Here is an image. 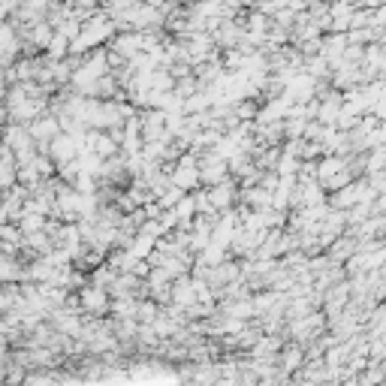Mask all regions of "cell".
<instances>
[{
  "mask_svg": "<svg viewBox=\"0 0 386 386\" xmlns=\"http://www.w3.org/2000/svg\"><path fill=\"white\" fill-rule=\"evenodd\" d=\"M199 181V169H197V163L190 160V157H185V160L178 163V169H172V185L178 187V190H187V187H193Z\"/></svg>",
  "mask_w": 386,
  "mask_h": 386,
  "instance_id": "obj_1",
  "label": "cell"
},
{
  "mask_svg": "<svg viewBox=\"0 0 386 386\" xmlns=\"http://www.w3.org/2000/svg\"><path fill=\"white\" fill-rule=\"evenodd\" d=\"M223 175H226V160L218 154H211L199 169V178L206 181V185H218V181H223Z\"/></svg>",
  "mask_w": 386,
  "mask_h": 386,
  "instance_id": "obj_2",
  "label": "cell"
},
{
  "mask_svg": "<svg viewBox=\"0 0 386 386\" xmlns=\"http://www.w3.org/2000/svg\"><path fill=\"white\" fill-rule=\"evenodd\" d=\"M85 305H88V308L90 311H106V290H94V287H90V290H85Z\"/></svg>",
  "mask_w": 386,
  "mask_h": 386,
  "instance_id": "obj_3",
  "label": "cell"
},
{
  "mask_svg": "<svg viewBox=\"0 0 386 386\" xmlns=\"http://www.w3.org/2000/svg\"><path fill=\"white\" fill-rule=\"evenodd\" d=\"M64 52H66V37H64V33H58V37L52 40V45H49V54H52V58H61Z\"/></svg>",
  "mask_w": 386,
  "mask_h": 386,
  "instance_id": "obj_4",
  "label": "cell"
}]
</instances>
